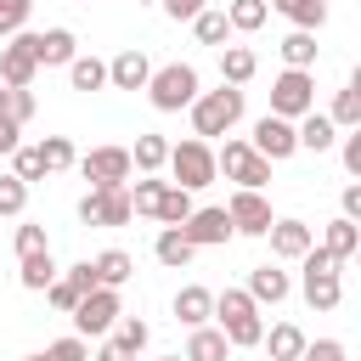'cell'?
I'll use <instances>...</instances> for the list:
<instances>
[{
  "label": "cell",
  "instance_id": "1",
  "mask_svg": "<svg viewBox=\"0 0 361 361\" xmlns=\"http://www.w3.org/2000/svg\"><path fill=\"white\" fill-rule=\"evenodd\" d=\"M192 130L197 141H214V135H231L243 124V85H220V90H197L192 96Z\"/></svg>",
  "mask_w": 361,
  "mask_h": 361
},
{
  "label": "cell",
  "instance_id": "2",
  "mask_svg": "<svg viewBox=\"0 0 361 361\" xmlns=\"http://www.w3.org/2000/svg\"><path fill=\"white\" fill-rule=\"evenodd\" d=\"M214 327L226 333L231 350H254V344H259L265 322H259V305L248 299V288H226V293H214Z\"/></svg>",
  "mask_w": 361,
  "mask_h": 361
},
{
  "label": "cell",
  "instance_id": "3",
  "mask_svg": "<svg viewBox=\"0 0 361 361\" xmlns=\"http://www.w3.org/2000/svg\"><path fill=\"white\" fill-rule=\"evenodd\" d=\"M299 271H305V282H299L305 305H310V310H338L344 282H338V259H333L322 243H310V248L299 254Z\"/></svg>",
  "mask_w": 361,
  "mask_h": 361
},
{
  "label": "cell",
  "instance_id": "4",
  "mask_svg": "<svg viewBox=\"0 0 361 361\" xmlns=\"http://www.w3.org/2000/svg\"><path fill=\"white\" fill-rule=\"evenodd\" d=\"M192 96H197V68H192V62H164V68H152L147 102H152L158 113H180V107H192Z\"/></svg>",
  "mask_w": 361,
  "mask_h": 361
},
{
  "label": "cell",
  "instance_id": "5",
  "mask_svg": "<svg viewBox=\"0 0 361 361\" xmlns=\"http://www.w3.org/2000/svg\"><path fill=\"white\" fill-rule=\"evenodd\" d=\"M214 175H226V180H237V186H248V192H265V186H271V158H259L243 135H231V141L214 152Z\"/></svg>",
  "mask_w": 361,
  "mask_h": 361
},
{
  "label": "cell",
  "instance_id": "6",
  "mask_svg": "<svg viewBox=\"0 0 361 361\" xmlns=\"http://www.w3.org/2000/svg\"><path fill=\"white\" fill-rule=\"evenodd\" d=\"M164 164H169L175 186H186V192H203V186H214V180H220V175H214V147H209V141H197V135H192V141H175Z\"/></svg>",
  "mask_w": 361,
  "mask_h": 361
},
{
  "label": "cell",
  "instance_id": "7",
  "mask_svg": "<svg viewBox=\"0 0 361 361\" xmlns=\"http://www.w3.org/2000/svg\"><path fill=\"white\" fill-rule=\"evenodd\" d=\"M68 316H73V333H79V338H107V327L124 316L118 288H90V293H85V299H79Z\"/></svg>",
  "mask_w": 361,
  "mask_h": 361
},
{
  "label": "cell",
  "instance_id": "8",
  "mask_svg": "<svg viewBox=\"0 0 361 361\" xmlns=\"http://www.w3.org/2000/svg\"><path fill=\"white\" fill-rule=\"evenodd\" d=\"M316 107V73L310 68H282L276 85H271V113L276 118H299Z\"/></svg>",
  "mask_w": 361,
  "mask_h": 361
},
{
  "label": "cell",
  "instance_id": "9",
  "mask_svg": "<svg viewBox=\"0 0 361 361\" xmlns=\"http://www.w3.org/2000/svg\"><path fill=\"white\" fill-rule=\"evenodd\" d=\"M79 220L85 226H130L135 209H130V192L124 186H90L79 197Z\"/></svg>",
  "mask_w": 361,
  "mask_h": 361
},
{
  "label": "cell",
  "instance_id": "10",
  "mask_svg": "<svg viewBox=\"0 0 361 361\" xmlns=\"http://www.w3.org/2000/svg\"><path fill=\"white\" fill-rule=\"evenodd\" d=\"M79 175H85L90 186H130V175H135L130 147H90V152L79 158Z\"/></svg>",
  "mask_w": 361,
  "mask_h": 361
},
{
  "label": "cell",
  "instance_id": "11",
  "mask_svg": "<svg viewBox=\"0 0 361 361\" xmlns=\"http://www.w3.org/2000/svg\"><path fill=\"white\" fill-rule=\"evenodd\" d=\"M248 147H254L259 158H271V164H282V158H293V152H299V135H293V118H276V113H265V118H254V135H248Z\"/></svg>",
  "mask_w": 361,
  "mask_h": 361
},
{
  "label": "cell",
  "instance_id": "12",
  "mask_svg": "<svg viewBox=\"0 0 361 361\" xmlns=\"http://www.w3.org/2000/svg\"><path fill=\"white\" fill-rule=\"evenodd\" d=\"M39 62H34V34L17 28L6 45H0V85H34Z\"/></svg>",
  "mask_w": 361,
  "mask_h": 361
},
{
  "label": "cell",
  "instance_id": "13",
  "mask_svg": "<svg viewBox=\"0 0 361 361\" xmlns=\"http://www.w3.org/2000/svg\"><path fill=\"white\" fill-rule=\"evenodd\" d=\"M226 214H231V231H237V237H265V226H271V203H265V192H248V186L231 192Z\"/></svg>",
  "mask_w": 361,
  "mask_h": 361
},
{
  "label": "cell",
  "instance_id": "14",
  "mask_svg": "<svg viewBox=\"0 0 361 361\" xmlns=\"http://www.w3.org/2000/svg\"><path fill=\"white\" fill-rule=\"evenodd\" d=\"M180 231H186V243H192V248H220V243H231V237H237L226 209H192V214L180 220Z\"/></svg>",
  "mask_w": 361,
  "mask_h": 361
},
{
  "label": "cell",
  "instance_id": "15",
  "mask_svg": "<svg viewBox=\"0 0 361 361\" xmlns=\"http://www.w3.org/2000/svg\"><path fill=\"white\" fill-rule=\"evenodd\" d=\"M147 79H152V62H147L141 45H130V51H118L107 62V85L113 90H147Z\"/></svg>",
  "mask_w": 361,
  "mask_h": 361
},
{
  "label": "cell",
  "instance_id": "16",
  "mask_svg": "<svg viewBox=\"0 0 361 361\" xmlns=\"http://www.w3.org/2000/svg\"><path fill=\"white\" fill-rule=\"evenodd\" d=\"M73 56H79L73 28H45V34H34V62H39V68H68Z\"/></svg>",
  "mask_w": 361,
  "mask_h": 361
},
{
  "label": "cell",
  "instance_id": "17",
  "mask_svg": "<svg viewBox=\"0 0 361 361\" xmlns=\"http://www.w3.org/2000/svg\"><path fill=\"white\" fill-rule=\"evenodd\" d=\"M265 237H271V254H276V259H299V254L316 243V231H310L305 220H271Z\"/></svg>",
  "mask_w": 361,
  "mask_h": 361
},
{
  "label": "cell",
  "instance_id": "18",
  "mask_svg": "<svg viewBox=\"0 0 361 361\" xmlns=\"http://www.w3.org/2000/svg\"><path fill=\"white\" fill-rule=\"evenodd\" d=\"M293 135H299V147H305V152H327V147L338 141V124H333L327 113H316V107H310V113H299V118H293Z\"/></svg>",
  "mask_w": 361,
  "mask_h": 361
},
{
  "label": "cell",
  "instance_id": "19",
  "mask_svg": "<svg viewBox=\"0 0 361 361\" xmlns=\"http://www.w3.org/2000/svg\"><path fill=\"white\" fill-rule=\"evenodd\" d=\"M288 293H293L288 271H276V265H254V271H248V299H254V305H282Z\"/></svg>",
  "mask_w": 361,
  "mask_h": 361
},
{
  "label": "cell",
  "instance_id": "20",
  "mask_svg": "<svg viewBox=\"0 0 361 361\" xmlns=\"http://www.w3.org/2000/svg\"><path fill=\"white\" fill-rule=\"evenodd\" d=\"M209 316H214V293H209L203 282H186V288L175 293V322H180V327H203Z\"/></svg>",
  "mask_w": 361,
  "mask_h": 361
},
{
  "label": "cell",
  "instance_id": "21",
  "mask_svg": "<svg viewBox=\"0 0 361 361\" xmlns=\"http://www.w3.org/2000/svg\"><path fill=\"white\" fill-rule=\"evenodd\" d=\"M90 271H96V288H124V282L135 276V259H130L124 248H102V254L90 259Z\"/></svg>",
  "mask_w": 361,
  "mask_h": 361
},
{
  "label": "cell",
  "instance_id": "22",
  "mask_svg": "<svg viewBox=\"0 0 361 361\" xmlns=\"http://www.w3.org/2000/svg\"><path fill=\"white\" fill-rule=\"evenodd\" d=\"M259 344H265V355H271V361H299L305 333H299L293 322H276V327H265V333H259Z\"/></svg>",
  "mask_w": 361,
  "mask_h": 361
},
{
  "label": "cell",
  "instance_id": "23",
  "mask_svg": "<svg viewBox=\"0 0 361 361\" xmlns=\"http://www.w3.org/2000/svg\"><path fill=\"white\" fill-rule=\"evenodd\" d=\"M186 361H231V344H226V333L220 327H192V338H186Z\"/></svg>",
  "mask_w": 361,
  "mask_h": 361
},
{
  "label": "cell",
  "instance_id": "24",
  "mask_svg": "<svg viewBox=\"0 0 361 361\" xmlns=\"http://www.w3.org/2000/svg\"><path fill=\"white\" fill-rule=\"evenodd\" d=\"M259 68V56L248 45H220V85H248Z\"/></svg>",
  "mask_w": 361,
  "mask_h": 361
},
{
  "label": "cell",
  "instance_id": "25",
  "mask_svg": "<svg viewBox=\"0 0 361 361\" xmlns=\"http://www.w3.org/2000/svg\"><path fill=\"white\" fill-rule=\"evenodd\" d=\"M152 254H158V259H164L169 271H186L197 248L186 243V231H180V226H164V231H158V243H152Z\"/></svg>",
  "mask_w": 361,
  "mask_h": 361
},
{
  "label": "cell",
  "instance_id": "26",
  "mask_svg": "<svg viewBox=\"0 0 361 361\" xmlns=\"http://www.w3.org/2000/svg\"><path fill=\"white\" fill-rule=\"evenodd\" d=\"M322 248H327V254H333V259H338V265H344V259H350V254H355V248H361V226H355V220H344V214H338V220H333V226H327V231H322Z\"/></svg>",
  "mask_w": 361,
  "mask_h": 361
},
{
  "label": "cell",
  "instance_id": "27",
  "mask_svg": "<svg viewBox=\"0 0 361 361\" xmlns=\"http://www.w3.org/2000/svg\"><path fill=\"white\" fill-rule=\"evenodd\" d=\"M51 276H56V259H51V248H39V254H23V265H17V282H23L28 293H45V288H51Z\"/></svg>",
  "mask_w": 361,
  "mask_h": 361
},
{
  "label": "cell",
  "instance_id": "28",
  "mask_svg": "<svg viewBox=\"0 0 361 361\" xmlns=\"http://www.w3.org/2000/svg\"><path fill=\"white\" fill-rule=\"evenodd\" d=\"M164 158H169V141H164V135H135V147H130L135 175H158V169H164Z\"/></svg>",
  "mask_w": 361,
  "mask_h": 361
},
{
  "label": "cell",
  "instance_id": "29",
  "mask_svg": "<svg viewBox=\"0 0 361 361\" xmlns=\"http://www.w3.org/2000/svg\"><path fill=\"white\" fill-rule=\"evenodd\" d=\"M192 214V192L186 186H175V180H164V192H158V209H152V220H164V226H180Z\"/></svg>",
  "mask_w": 361,
  "mask_h": 361
},
{
  "label": "cell",
  "instance_id": "30",
  "mask_svg": "<svg viewBox=\"0 0 361 361\" xmlns=\"http://www.w3.org/2000/svg\"><path fill=\"white\" fill-rule=\"evenodd\" d=\"M271 6H276L293 28H310V34L327 23V0H271Z\"/></svg>",
  "mask_w": 361,
  "mask_h": 361
},
{
  "label": "cell",
  "instance_id": "31",
  "mask_svg": "<svg viewBox=\"0 0 361 361\" xmlns=\"http://www.w3.org/2000/svg\"><path fill=\"white\" fill-rule=\"evenodd\" d=\"M327 118H333L338 130H355V124H361V73L333 96V113H327Z\"/></svg>",
  "mask_w": 361,
  "mask_h": 361
},
{
  "label": "cell",
  "instance_id": "32",
  "mask_svg": "<svg viewBox=\"0 0 361 361\" xmlns=\"http://www.w3.org/2000/svg\"><path fill=\"white\" fill-rule=\"evenodd\" d=\"M265 17H271V6H265V0H231V6H226L231 34H254V28H265Z\"/></svg>",
  "mask_w": 361,
  "mask_h": 361
},
{
  "label": "cell",
  "instance_id": "33",
  "mask_svg": "<svg viewBox=\"0 0 361 361\" xmlns=\"http://www.w3.org/2000/svg\"><path fill=\"white\" fill-rule=\"evenodd\" d=\"M276 51H282V62H288V68H316V34H310V28H293Z\"/></svg>",
  "mask_w": 361,
  "mask_h": 361
},
{
  "label": "cell",
  "instance_id": "34",
  "mask_svg": "<svg viewBox=\"0 0 361 361\" xmlns=\"http://www.w3.org/2000/svg\"><path fill=\"white\" fill-rule=\"evenodd\" d=\"M68 85L73 90H102L107 85V62L102 56H73L68 62Z\"/></svg>",
  "mask_w": 361,
  "mask_h": 361
},
{
  "label": "cell",
  "instance_id": "35",
  "mask_svg": "<svg viewBox=\"0 0 361 361\" xmlns=\"http://www.w3.org/2000/svg\"><path fill=\"white\" fill-rule=\"evenodd\" d=\"M0 118H11V124L23 130V124L34 118V90H28V85H6V90H0Z\"/></svg>",
  "mask_w": 361,
  "mask_h": 361
},
{
  "label": "cell",
  "instance_id": "36",
  "mask_svg": "<svg viewBox=\"0 0 361 361\" xmlns=\"http://www.w3.org/2000/svg\"><path fill=\"white\" fill-rule=\"evenodd\" d=\"M192 34H197V45H226V34H231V23H226V11H214V6H203V11L192 17Z\"/></svg>",
  "mask_w": 361,
  "mask_h": 361
},
{
  "label": "cell",
  "instance_id": "37",
  "mask_svg": "<svg viewBox=\"0 0 361 361\" xmlns=\"http://www.w3.org/2000/svg\"><path fill=\"white\" fill-rule=\"evenodd\" d=\"M107 333H113V344H118V350H130V355H141V350H147V338H152L141 316H118Z\"/></svg>",
  "mask_w": 361,
  "mask_h": 361
},
{
  "label": "cell",
  "instance_id": "38",
  "mask_svg": "<svg viewBox=\"0 0 361 361\" xmlns=\"http://www.w3.org/2000/svg\"><path fill=\"white\" fill-rule=\"evenodd\" d=\"M11 175H17L23 186L45 180V158H39V147H23V141H17V152H11Z\"/></svg>",
  "mask_w": 361,
  "mask_h": 361
},
{
  "label": "cell",
  "instance_id": "39",
  "mask_svg": "<svg viewBox=\"0 0 361 361\" xmlns=\"http://www.w3.org/2000/svg\"><path fill=\"white\" fill-rule=\"evenodd\" d=\"M28 209V186L17 175H0V220H17Z\"/></svg>",
  "mask_w": 361,
  "mask_h": 361
},
{
  "label": "cell",
  "instance_id": "40",
  "mask_svg": "<svg viewBox=\"0 0 361 361\" xmlns=\"http://www.w3.org/2000/svg\"><path fill=\"white\" fill-rule=\"evenodd\" d=\"M39 158H45V175H56V169L73 164V141H68V135H45V141H39Z\"/></svg>",
  "mask_w": 361,
  "mask_h": 361
},
{
  "label": "cell",
  "instance_id": "41",
  "mask_svg": "<svg viewBox=\"0 0 361 361\" xmlns=\"http://www.w3.org/2000/svg\"><path fill=\"white\" fill-rule=\"evenodd\" d=\"M124 192H130V209H135V214H152V209H158L164 180H158V175H141V180H135V186H124Z\"/></svg>",
  "mask_w": 361,
  "mask_h": 361
},
{
  "label": "cell",
  "instance_id": "42",
  "mask_svg": "<svg viewBox=\"0 0 361 361\" xmlns=\"http://www.w3.org/2000/svg\"><path fill=\"white\" fill-rule=\"evenodd\" d=\"M45 299H51V305H56V310L68 316V310H73V305H79L85 293H79V282H73L68 271H56V276H51V288H45Z\"/></svg>",
  "mask_w": 361,
  "mask_h": 361
},
{
  "label": "cell",
  "instance_id": "43",
  "mask_svg": "<svg viewBox=\"0 0 361 361\" xmlns=\"http://www.w3.org/2000/svg\"><path fill=\"white\" fill-rule=\"evenodd\" d=\"M39 361H90V344H85L79 333H68V338L45 344V350H39Z\"/></svg>",
  "mask_w": 361,
  "mask_h": 361
},
{
  "label": "cell",
  "instance_id": "44",
  "mask_svg": "<svg viewBox=\"0 0 361 361\" xmlns=\"http://www.w3.org/2000/svg\"><path fill=\"white\" fill-rule=\"evenodd\" d=\"M28 11H34V0H0V39H11L17 28H28Z\"/></svg>",
  "mask_w": 361,
  "mask_h": 361
},
{
  "label": "cell",
  "instance_id": "45",
  "mask_svg": "<svg viewBox=\"0 0 361 361\" xmlns=\"http://www.w3.org/2000/svg\"><path fill=\"white\" fill-rule=\"evenodd\" d=\"M39 248H51L45 226H34V220H28V226H17V259H23V254H39Z\"/></svg>",
  "mask_w": 361,
  "mask_h": 361
},
{
  "label": "cell",
  "instance_id": "46",
  "mask_svg": "<svg viewBox=\"0 0 361 361\" xmlns=\"http://www.w3.org/2000/svg\"><path fill=\"white\" fill-rule=\"evenodd\" d=\"M299 361H344V344L338 338H305V350H299Z\"/></svg>",
  "mask_w": 361,
  "mask_h": 361
},
{
  "label": "cell",
  "instance_id": "47",
  "mask_svg": "<svg viewBox=\"0 0 361 361\" xmlns=\"http://www.w3.org/2000/svg\"><path fill=\"white\" fill-rule=\"evenodd\" d=\"M338 152H344V169H350V175H361V124H355V130H344V147H338Z\"/></svg>",
  "mask_w": 361,
  "mask_h": 361
},
{
  "label": "cell",
  "instance_id": "48",
  "mask_svg": "<svg viewBox=\"0 0 361 361\" xmlns=\"http://www.w3.org/2000/svg\"><path fill=\"white\" fill-rule=\"evenodd\" d=\"M158 6H164V11L175 17V23H192V17H197V11L209 6V0H158Z\"/></svg>",
  "mask_w": 361,
  "mask_h": 361
},
{
  "label": "cell",
  "instance_id": "49",
  "mask_svg": "<svg viewBox=\"0 0 361 361\" xmlns=\"http://www.w3.org/2000/svg\"><path fill=\"white\" fill-rule=\"evenodd\" d=\"M68 276L79 282V293H90V288H96V271H90V259H79V265H68Z\"/></svg>",
  "mask_w": 361,
  "mask_h": 361
},
{
  "label": "cell",
  "instance_id": "50",
  "mask_svg": "<svg viewBox=\"0 0 361 361\" xmlns=\"http://www.w3.org/2000/svg\"><path fill=\"white\" fill-rule=\"evenodd\" d=\"M11 152H17V124L0 118V158H11Z\"/></svg>",
  "mask_w": 361,
  "mask_h": 361
},
{
  "label": "cell",
  "instance_id": "51",
  "mask_svg": "<svg viewBox=\"0 0 361 361\" xmlns=\"http://www.w3.org/2000/svg\"><path fill=\"white\" fill-rule=\"evenodd\" d=\"M344 220H361V186H344Z\"/></svg>",
  "mask_w": 361,
  "mask_h": 361
},
{
  "label": "cell",
  "instance_id": "52",
  "mask_svg": "<svg viewBox=\"0 0 361 361\" xmlns=\"http://www.w3.org/2000/svg\"><path fill=\"white\" fill-rule=\"evenodd\" d=\"M96 361H135V355H130V350H118V344H113V338H107V344H102V350H96Z\"/></svg>",
  "mask_w": 361,
  "mask_h": 361
},
{
  "label": "cell",
  "instance_id": "53",
  "mask_svg": "<svg viewBox=\"0 0 361 361\" xmlns=\"http://www.w3.org/2000/svg\"><path fill=\"white\" fill-rule=\"evenodd\" d=\"M164 361H186V355H164Z\"/></svg>",
  "mask_w": 361,
  "mask_h": 361
},
{
  "label": "cell",
  "instance_id": "54",
  "mask_svg": "<svg viewBox=\"0 0 361 361\" xmlns=\"http://www.w3.org/2000/svg\"><path fill=\"white\" fill-rule=\"evenodd\" d=\"M23 361H39V355H23Z\"/></svg>",
  "mask_w": 361,
  "mask_h": 361
},
{
  "label": "cell",
  "instance_id": "55",
  "mask_svg": "<svg viewBox=\"0 0 361 361\" xmlns=\"http://www.w3.org/2000/svg\"><path fill=\"white\" fill-rule=\"evenodd\" d=\"M135 6H152V0H135Z\"/></svg>",
  "mask_w": 361,
  "mask_h": 361
}]
</instances>
